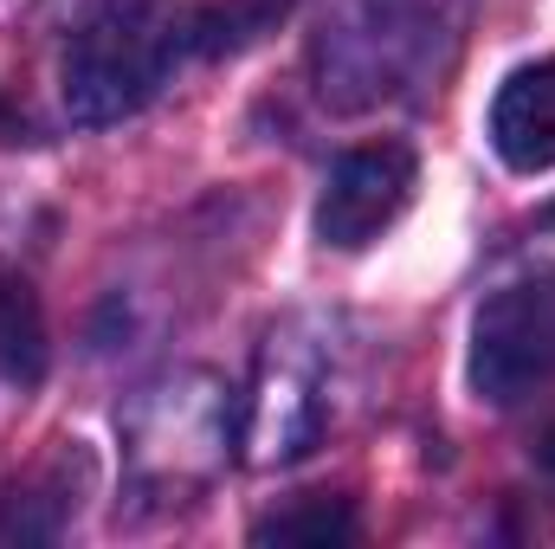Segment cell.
Listing matches in <instances>:
<instances>
[{
    "mask_svg": "<svg viewBox=\"0 0 555 549\" xmlns=\"http://www.w3.org/2000/svg\"><path fill=\"white\" fill-rule=\"evenodd\" d=\"M188 52V20L155 0H104L65 46L59 98L78 130H111L162 91L168 65Z\"/></svg>",
    "mask_w": 555,
    "mask_h": 549,
    "instance_id": "obj_1",
    "label": "cell"
},
{
    "mask_svg": "<svg viewBox=\"0 0 555 549\" xmlns=\"http://www.w3.org/2000/svg\"><path fill=\"white\" fill-rule=\"evenodd\" d=\"M446 33L439 0H349L343 20L317 39V78L336 111H369L382 98L414 91V78L439 59Z\"/></svg>",
    "mask_w": 555,
    "mask_h": 549,
    "instance_id": "obj_2",
    "label": "cell"
},
{
    "mask_svg": "<svg viewBox=\"0 0 555 549\" xmlns=\"http://www.w3.org/2000/svg\"><path fill=\"white\" fill-rule=\"evenodd\" d=\"M472 395L491 408H517L555 382V272H530L498 284L472 310V349H465Z\"/></svg>",
    "mask_w": 555,
    "mask_h": 549,
    "instance_id": "obj_3",
    "label": "cell"
},
{
    "mask_svg": "<svg viewBox=\"0 0 555 549\" xmlns=\"http://www.w3.org/2000/svg\"><path fill=\"white\" fill-rule=\"evenodd\" d=\"M420 188V155L408 142H362L343 149L323 175L317 194V240L336 253H362L375 246L414 201Z\"/></svg>",
    "mask_w": 555,
    "mask_h": 549,
    "instance_id": "obj_4",
    "label": "cell"
},
{
    "mask_svg": "<svg viewBox=\"0 0 555 549\" xmlns=\"http://www.w3.org/2000/svg\"><path fill=\"white\" fill-rule=\"evenodd\" d=\"M485 137L511 175H550L555 168V52L517 65L485 117Z\"/></svg>",
    "mask_w": 555,
    "mask_h": 549,
    "instance_id": "obj_5",
    "label": "cell"
},
{
    "mask_svg": "<svg viewBox=\"0 0 555 549\" xmlns=\"http://www.w3.org/2000/svg\"><path fill=\"white\" fill-rule=\"evenodd\" d=\"M52 369V330H46V304L33 291V278L0 266V375L13 388H39Z\"/></svg>",
    "mask_w": 555,
    "mask_h": 549,
    "instance_id": "obj_6",
    "label": "cell"
},
{
    "mask_svg": "<svg viewBox=\"0 0 555 549\" xmlns=\"http://www.w3.org/2000/svg\"><path fill=\"white\" fill-rule=\"evenodd\" d=\"M297 0H214L188 20V52L201 59H227V52H246L259 46L266 33H278V20L291 13Z\"/></svg>",
    "mask_w": 555,
    "mask_h": 549,
    "instance_id": "obj_7",
    "label": "cell"
},
{
    "mask_svg": "<svg viewBox=\"0 0 555 549\" xmlns=\"http://www.w3.org/2000/svg\"><path fill=\"white\" fill-rule=\"evenodd\" d=\"M253 544H278V549H336L356 544V511L343 498H304V505H284L272 518L253 524Z\"/></svg>",
    "mask_w": 555,
    "mask_h": 549,
    "instance_id": "obj_8",
    "label": "cell"
},
{
    "mask_svg": "<svg viewBox=\"0 0 555 549\" xmlns=\"http://www.w3.org/2000/svg\"><path fill=\"white\" fill-rule=\"evenodd\" d=\"M537 472H543V478L555 485V426L543 433V439H537Z\"/></svg>",
    "mask_w": 555,
    "mask_h": 549,
    "instance_id": "obj_9",
    "label": "cell"
}]
</instances>
